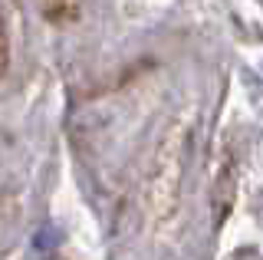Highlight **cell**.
<instances>
[{"mask_svg": "<svg viewBox=\"0 0 263 260\" xmlns=\"http://www.w3.org/2000/svg\"><path fill=\"white\" fill-rule=\"evenodd\" d=\"M36 7L49 23H69L79 13V0H36Z\"/></svg>", "mask_w": 263, "mask_h": 260, "instance_id": "6da1fadb", "label": "cell"}]
</instances>
